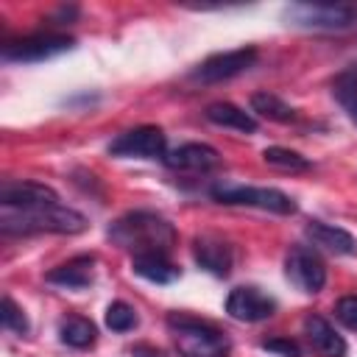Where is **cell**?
<instances>
[{
    "label": "cell",
    "mask_w": 357,
    "mask_h": 357,
    "mask_svg": "<svg viewBox=\"0 0 357 357\" xmlns=\"http://www.w3.org/2000/svg\"><path fill=\"white\" fill-rule=\"evenodd\" d=\"M176 237L178 234L173 223L148 209L126 212L109 226V240L134 254H165L167 257L176 245Z\"/></svg>",
    "instance_id": "obj_1"
},
{
    "label": "cell",
    "mask_w": 357,
    "mask_h": 357,
    "mask_svg": "<svg viewBox=\"0 0 357 357\" xmlns=\"http://www.w3.org/2000/svg\"><path fill=\"white\" fill-rule=\"evenodd\" d=\"M3 234H81L86 229V218L70 206L50 204L39 209H3L0 215Z\"/></svg>",
    "instance_id": "obj_2"
},
{
    "label": "cell",
    "mask_w": 357,
    "mask_h": 357,
    "mask_svg": "<svg viewBox=\"0 0 357 357\" xmlns=\"http://www.w3.org/2000/svg\"><path fill=\"white\" fill-rule=\"evenodd\" d=\"M192 257H195L198 268L209 271L212 276H229L231 273V262H234L231 245L215 234H198L192 243Z\"/></svg>",
    "instance_id": "obj_12"
},
{
    "label": "cell",
    "mask_w": 357,
    "mask_h": 357,
    "mask_svg": "<svg viewBox=\"0 0 357 357\" xmlns=\"http://www.w3.org/2000/svg\"><path fill=\"white\" fill-rule=\"evenodd\" d=\"M284 273L301 293H318L326 284V265L310 245H293L287 251Z\"/></svg>",
    "instance_id": "obj_9"
},
{
    "label": "cell",
    "mask_w": 357,
    "mask_h": 357,
    "mask_svg": "<svg viewBox=\"0 0 357 357\" xmlns=\"http://www.w3.org/2000/svg\"><path fill=\"white\" fill-rule=\"evenodd\" d=\"M59 337L61 343L73 346V349H89L98 337V329L89 318H81V315H70L67 321H61L59 326Z\"/></svg>",
    "instance_id": "obj_19"
},
{
    "label": "cell",
    "mask_w": 357,
    "mask_h": 357,
    "mask_svg": "<svg viewBox=\"0 0 357 357\" xmlns=\"http://www.w3.org/2000/svg\"><path fill=\"white\" fill-rule=\"evenodd\" d=\"M137 312H134V307L131 304H126V301H112L109 307H106V326L112 329V332H128V329H134L137 326Z\"/></svg>",
    "instance_id": "obj_23"
},
{
    "label": "cell",
    "mask_w": 357,
    "mask_h": 357,
    "mask_svg": "<svg viewBox=\"0 0 357 357\" xmlns=\"http://www.w3.org/2000/svg\"><path fill=\"white\" fill-rule=\"evenodd\" d=\"M0 321H3V329L14 332V335H28V318H25V312L14 304V298H11V296H3Z\"/></svg>",
    "instance_id": "obj_24"
},
{
    "label": "cell",
    "mask_w": 357,
    "mask_h": 357,
    "mask_svg": "<svg viewBox=\"0 0 357 357\" xmlns=\"http://www.w3.org/2000/svg\"><path fill=\"white\" fill-rule=\"evenodd\" d=\"M304 335L310 346L321 357H346V340L332 329V324L321 315H307L304 318Z\"/></svg>",
    "instance_id": "obj_14"
},
{
    "label": "cell",
    "mask_w": 357,
    "mask_h": 357,
    "mask_svg": "<svg viewBox=\"0 0 357 357\" xmlns=\"http://www.w3.org/2000/svg\"><path fill=\"white\" fill-rule=\"evenodd\" d=\"M332 95L346 112V117L357 126V73H340L332 81Z\"/></svg>",
    "instance_id": "obj_21"
},
{
    "label": "cell",
    "mask_w": 357,
    "mask_h": 357,
    "mask_svg": "<svg viewBox=\"0 0 357 357\" xmlns=\"http://www.w3.org/2000/svg\"><path fill=\"white\" fill-rule=\"evenodd\" d=\"M59 204L56 190L39 181H3L0 187V206L3 209H39Z\"/></svg>",
    "instance_id": "obj_11"
},
{
    "label": "cell",
    "mask_w": 357,
    "mask_h": 357,
    "mask_svg": "<svg viewBox=\"0 0 357 357\" xmlns=\"http://www.w3.org/2000/svg\"><path fill=\"white\" fill-rule=\"evenodd\" d=\"M262 349L265 351H276V354H284V357H301V346L290 337H271V340H262Z\"/></svg>",
    "instance_id": "obj_26"
},
{
    "label": "cell",
    "mask_w": 357,
    "mask_h": 357,
    "mask_svg": "<svg viewBox=\"0 0 357 357\" xmlns=\"http://www.w3.org/2000/svg\"><path fill=\"white\" fill-rule=\"evenodd\" d=\"M206 120L220 126V128H234V131H243V134H254L257 131V120L243 112L240 106L234 103H226V100H218V103H209L206 106Z\"/></svg>",
    "instance_id": "obj_18"
},
{
    "label": "cell",
    "mask_w": 357,
    "mask_h": 357,
    "mask_svg": "<svg viewBox=\"0 0 357 357\" xmlns=\"http://www.w3.org/2000/svg\"><path fill=\"white\" fill-rule=\"evenodd\" d=\"M257 50L254 47H237V50H223V53H212L209 59H204L195 70H192V81L198 84H220L229 81L240 73H245L248 67H254L257 61Z\"/></svg>",
    "instance_id": "obj_6"
},
{
    "label": "cell",
    "mask_w": 357,
    "mask_h": 357,
    "mask_svg": "<svg viewBox=\"0 0 357 357\" xmlns=\"http://www.w3.org/2000/svg\"><path fill=\"white\" fill-rule=\"evenodd\" d=\"M45 279H47L50 284H59V287L84 290V287H89L92 279H95V257H86V254H84V257H75V259H70V262H64V265L47 271Z\"/></svg>",
    "instance_id": "obj_15"
},
{
    "label": "cell",
    "mask_w": 357,
    "mask_h": 357,
    "mask_svg": "<svg viewBox=\"0 0 357 357\" xmlns=\"http://www.w3.org/2000/svg\"><path fill=\"white\" fill-rule=\"evenodd\" d=\"M282 20L293 28L343 31L357 22V6L346 3H293L282 11Z\"/></svg>",
    "instance_id": "obj_4"
},
{
    "label": "cell",
    "mask_w": 357,
    "mask_h": 357,
    "mask_svg": "<svg viewBox=\"0 0 357 357\" xmlns=\"http://www.w3.org/2000/svg\"><path fill=\"white\" fill-rule=\"evenodd\" d=\"M335 315L337 321L346 326V329H354L357 332V296H343L335 307Z\"/></svg>",
    "instance_id": "obj_25"
},
{
    "label": "cell",
    "mask_w": 357,
    "mask_h": 357,
    "mask_svg": "<svg viewBox=\"0 0 357 357\" xmlns=\"http://www.w3.org/2000/svg\"><path fill=\"white\" fill-rule=\"evenodd\" d=\"M131 354H134V357H159V351H156V349L142 346V343H139V346H134V349H131Z\"/></svg>",
    "instance_id": "obj_27"
},
{
    "label": "cell",
    "mask_w": 357,
    "mask_h": 357,
    "mask_svg": "<svg viewBox=\"0 0 357 357\" xmlns=\"http://www.w3.org/2000/svg\"><path fill=\"white\" fill-rule=\"evenodd\" d=\"M162 162L170 167V170H212L220 165V156L212 145H204V142H184L173 151H167L162 156Z\"/></svg>",
    "instance_id": "obj_13"
},
{
    "label": "cell",
    "mask_w": 357,
    "mask_h": 357,
    "mask_svg": "<svg viewBox=\"0 0 357 357\" xmlns=\"http://www.w3.org/2000/svg\"><path fill=\"white\" fill-rule=\"evenodd\" d=\"M304 231H307V237H310L318 248H326V251L343 254V257L357 254V240H354L346 229H340V226H329V223H321V220H310Z\"/></svg>",
    "instance_id": "obj_16"
},
{
    "label": "cell",
    "mask_w": 357,
    "mask_h": 357,
    "mask_svg": "<svg viewBox=\"0 0 357 357\" xmlns=\"http://www.w3.org/2000/svg\"><path fill=\"white\" fill-rule=\"evenodd\" d=\"M226 312L234 318V321H243V324H257V321H265L276 312V301L262 293L259 287H251V284H243V287H234L226 298Z\"/></svg>",
    "instance_id": "obj_10"
},
{
    "label": "cell",
    "mask_w": 357,
    "mask_h": 357,
    "mask_svg": "<svg viewBox=\"0 0 357 357\" xmlns=\"http://www.w3.org/2000/svg\"><path fill=\"white\" fill-rule=\"evenodd\" d=\"M131 271L137 276L148 279V282H156V284H170V282H176L181 276L178 268L165 254H134Z\"/></svg>",
    "instance_id": "obj_17"
},
{
    "label": "cell",
    "mask_w": 357,
    "mask_h": 357,
    "mask_svg": "<svg viewBox=\"0 0 357 357\" xmlns=\"http://www.w3.org/2000/svg\"><path fill=\"white\" fill-rule=\"evenodd\" d=\"M251 109H254L259 117L273 120V123H293V120L298 117L293 106H287L279 95H271V92H257V95L251 98Z\"/></svg>",
    "instance_id": "obj_20"
},
{
    "label": "cell",
    "mask_w": 357,
    "mask_h": 357,
    "mask_svg": "<svg viewBox=\"0 0 357 357\" xmlns=\"http://www.w3.org/2000/svg\"><path fill=\"white\" fill-rule=\"evenodd\" d=\"M262 159H265V165H271L276 170H284V173H304V170H310V159H304L301 153H296L290 148H279V145L265 148Z\"/></svg>",
    "instance_id": "obj_22"
},
{
    "label": "cell",
    "mask_w": 357,
    "mask_h": 357,
    "mask_svg": "<svg viewBox=\"0 0 357 357\" xmlns=\"http://www.w3.org/2000/svg\"><path fill=\"white\" fill-rule=\"evenodd\" d=\"M73 47H75V42L64 33H31L25 39L3 45V59L6 61H45V59L61 56Z\"/></svg>",
    "instance_id": "obj_7"
},
{
    "label": "cell",
    "mask_w": 357,
    "mask_h": 357,
    "mask_svg": "<svg viewBox=\"0 0 357 357\" xmlns=\"http://www.w3.org/2000/svg\"><path fill=\"white\" fill-rule=\"evenodd\" d=\"M209 192L218 204H226V206H257V209L276 212V215L296 212V201L276 187H245V184L223 181V184H215Z\"/></svg>",
    "instance_id": "obj_5"
},
{
    "label": "cell",
    "mask_w": 357,
    "mask_h": 357,
    "mask_svg": "<svg viewBox=\"0 0 357 357\" xmlns=\"http://www.w3.org/2000/svg\"><path fill=\"white\" fill-rule=\"evenodd\" d=\"M167 329L181 357H229L231 351L226 332L209 321L173 312L167 315Z\"/></svg>",
    "instance_id": "obj_3"
},
{
    "label": "cell",
    "mask_w": 357,
    "mask_h": 357,
    "mask_svg": "<svg viewBox=\"0 0 357 357\" xmlns=\"http://www.w3.org/2000/svg\"><path fill=\"white\" fill-rule=\"evenodd\" d=\"M109 153L112 156H123V159H153V156H165L167 153V139L162 134V128L156 126H139L131 131H123L120 137H114L109 142Z\"/></svg>",
    "instance_id": "obj_8"
}]
</instances>
